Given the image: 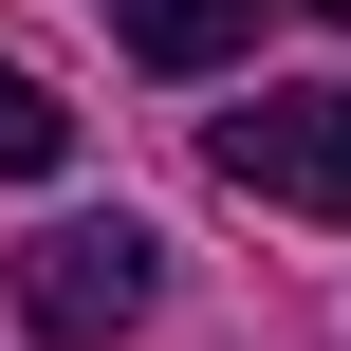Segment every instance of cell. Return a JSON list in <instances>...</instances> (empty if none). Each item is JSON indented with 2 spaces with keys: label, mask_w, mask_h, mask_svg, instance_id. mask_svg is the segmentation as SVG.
I'll return each mask as SVG.
<instances>
[{
  "label": "cell",
  "mask_w": 351,
  "mask_h": 351,
  "mask_svg": "<svg viewBox=\"0 0 351 351\" xmlns=\"http://www.w3.org/2000/svg\"><path fill=\"white\" fill-rule=\"evenodd\" d=\"M148 278H167L148 222H37V241H19V333L37 351H111L148 315Z\"/></svg>",
  "instance_id": "cell-1"
},
{
  "label": "cell",
  "mask_w": 351,
  "mask_h": 351,
  "mask_svg": "<svg viewBox=\"0 0 351 351\" xmlns=\"http://www.w3.org/2000/svg\"><path fill=\"white\" fill-rule=\"evenodd\" d=\"M204 167H222L241 204L351 222V74H315V93H259V111H222V130H204Z\"/></svg>",
  "instance_id": "cell-2"
},
{
  "label": "cell",
  "mask_w": 351,
  "mask_h": 351,
  "mask_svg": "<svg viewBox=\"0 0 351 351\" xmlns=\"http://www.w3.org/2000/svg\"><path fill=\"white\" fill-rule=\"evenodd\" d=\"M278 0H111V56L130 74H204V56H241Z\"/></svg>",
  "instance_id": "cell-3"
},
{
  "label": "cell",
  "mask_w": 351,
  "mask_h": 351,
  "mask_svg": "<svg viewBox=\"0 0 351 351\" xmlns=\"http://www.w3.org/2000/svg\"><path fill=\"white\" fill-rule=\"evenodd\" d=\"M37 167H74V111H56V93L0 56V185H37Z\"/></svg>",
  "instance_id": "cell-4"
}]
</instances>
